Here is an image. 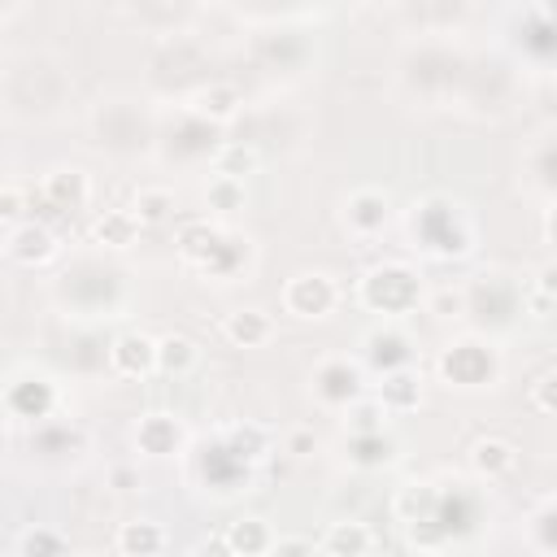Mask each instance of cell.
Returning <instances> with one entry per match:
<instances>
[{"label": "cell", "instance_id": "obj_18", "mask_svg": "<svg viewBox=\"0 0 557 557\" xmlns=\"http://www.w3.org/2000/svg\"><path fill=\"white\" fill-rule=\"evenodd\" d=\"M222 540H226V548H231L235 557H265V553H270V544H274V527H270L265 518L248 513V518L226 522Z\"/></svg>", "mask_w": 557, "mask_h": 557}, {"label": "cell", "instance_id": "obj_27", "mask_svg": "<svg viewBox=\"0 0 557 557\" xmlns=\"http://www.w3.org/2000/svg\"><path fill=\"white\" fill-rule=\"evenodd\" d=\"M553 522H557V513H553V496H540L535 509H531V522H527V544H531L540 557H553V553H557Z\"/></svg>", "mask_w": 557, "mask_h": 557}, {"label": "cell", "instance_id": "obj_17", "mask_svg": "<svg viewBox=\"0 0 557 557\" xmlns=\"http://www.w3.org/2000/svg\"><path fill=\"white\" fill-rule=\"evenodd\" d=\"M117 557H161L165 553V527L157 518H131L117 527Z\"/></svg>", "mask_w": 557, "mask_h": 557}, {"label": "cell", "instance_id": "obj_1", "mask_svg": "<svg viewBox=\"0 0 557 557\" xmlns=\"http://www.w3.org/2000/svg\"><path fill=\"white\" fill-rule=\"evenodd\" d=\"M409 231L422 244V252L448 261V257H466L474 244V226L466 218V209L448 196H422L409 213Z\"/></svg>", "mask_w": 557, "mask_h": 557}, {"label": "cell", "instance_id": "obj_3", "mask_svg": "<svg viewBox=\"0 0 557 557\" xmlns=\"http://www.w3.org/2000/svg\"><path fill=\"white\" fill-rule=\"evenodd\" d=\"M435 366H440V379L461 392H479L500 379V352H496V344H487L479 335H461V339L444 344Z\"/></svg>", "mask_w": 557, "mask_h": 557}, {"label": "cell", "instance_id": "obj_36", "mask_svg": "<svg viewBox=\"0 0 557 557\" xmlns=\"http://www.w3.org/2000/svg\"><path fill=\"white\" fill-rule=\"evenodd\" d=\"M74 557H104V553H74Z\"/></svg>", "mask_w": 557, "mask_h": 557}, {"label": "cell", "instance_id": "obj_33", "mask_svg": "<svg viewBox=\"0 0 557 557\" xmlns=\"http://www.w3.org/2000/svg\"><path fill=\"white\" fill-rule=\"evenodd\" d=\"M265 557H318V548L305 535H274V544H270Z\"/></svg>", "mask_w": 557, "mask_h": 557}, {"label": "cell", "instance_id": "obj_2", "mask_svg": "<svg viewBox=\"0 0 557 557\" xmlns=\"http://www.w3.org/2000/svg\"><path fill=\"white\" fill-rule=\"evenodd\" d=\"M357 300L366 309H374V313H409L422 300V278L405 261H379V265H370L361 274Z\"/></svg>", "mask_w": 557, "mask_h": 557}, {"label": "cell", "instance_id": "obj_32", "mask_svg": "<svg viewBox=\"0 0 557 557\" xmlns=\"http://www.w3.org/2000/svg\"><path fill=\"white\" fill-rule=\"evenodd\" d=\"M553 379H557L553 370H540V379L531 383V405H535L544 418H553V413H557V400H553V387H557V383H553Z\"/></svg>", "mask_w": 557, "mask_h": 557}, {"label": "cell", "instance_id": "obj_12", "mask_svg": "<svg viewBox=\"0 0 557 557\" xmlns=\"http://www.w3.org/2000/svg\"><path fill=\"white\" fill-rule=\"evenodd\" d=\"M4 405L13 418H44L57 405V387L48 374H26V379L4 387Z\"/></svg>", "mask_w": 557, "mask_h": 557}, {"label": "cell", "instance_id": "obj_23", "mask_svg": "<svg viewBox=\"0 0 557 557\" xmlns=\"http://www.w3.org/2000/svg\"><path fill=\"white\" fill-rule=\"evenodd\" d=\"M200 361V348H196V339L191 335H161L157 339V370L161 374H170V379H178V374H187L191 366Z\"/></svg>", "mask_w": 557, "mask_h": 557}, {"label": "cell", "instance_id": "obj_15", "mask_svg": "<svg viewBox=\"0 0 557 557\" xmlns=\"http://www.w3.org/2000/svg\"><path fill=\"white\" fill-rule=\"evenodd\" d=\"M366 361L379 370V374H392V370H405V366H413V344H409V335H400V331H370L366 335Z\"/></svg>", "mask_w": 557, "mask_h": 557}, {"label": "cell", "instance_id": "obj_9", "mask_svg": "<svg viewBox=\"0 0 557 557\" xmlns=\"http://www.w3.org/2000/svg\"><path fill=\"white\" fill-rule=\"evenodd\" d=\"M57 235H52V226L48 222H22V226H13L9 235H4V252L17 261V265H48L52 257H57Z\"/></svg>", "mask_w": 557, "mask_h": 557}, {"label": "cell", "instance_id": "obj_4", "mask_svg": "<svg viewBox=\"0 0 557 557\" xmlns=\"http://www.w3.org/2000/svg\"><path fill=\"white\" fill-rule=\"evenodd\" d=\"M339 305V287L326 270H300L283 283V309L300 322H322Z\"/></svg>", "mask_w": 557, "mask_h": 557}, {"label": "cell", "instance_id": "obj_13", "mask_svg": "<svg viewBox=\"0 0 557 557\" xmlns=\"http://www.w3.org/2000/svg\"><path fill=\"white\" fill-rule=\"evenodd\" d=\"M226 239V226H218V222H209V218H191V222H183L178 226V257L191 265V270H205V261L213 257V248Z\"/></svg>", "mask_w": 557, "mask_h": 557}, {"label": "cell", "instance_id": "obj_6", "mask_svg": "<svg viewBox=\"0 0 557 557\" xmlns=\"http://www.w3.org/2000/svg\"><path fill=\"white\" fill-rule=\"evenodd\" d=\"M35 200L44 205L48 218H65V213H74V209H83L91 200V178L78 165H57V170L44 174Z\"/></svg>", "mask_w": 557, "mask_h": 557}, {"label": "cell", "instance_id": "obj_14", "mask_svg": "<svg viewBox=\"0 0 557 557\" xmlns=\"http://www.w3.org/2000/svg\"><path fill=\"white\" fill-rule=\"evenodd\" d=\"M470 470L479 474V479H505L513 466H518V448L505 440V435H479L474 444H470Z\"/></svg>", "mask_w": 557, "mask_h": 557}, {"label": "cell", "instance_id": "obj_11", "mask_svg": "<svg viewBox=\"0 0 557 557\" xmlns=\"http://www.w3.org/2000/svg\"><path fill=\"white\" fill-rule=\"evenodd\" d=\"M222 335L235 344V348H265L274 339V318L257 305H239L222 318Z\"/></svg>", "mask_w": 557, "mask_h": 557}, {"label": "cell", "instance_id": "obj_8", "mask_svg": "<svg viewBox=\"0 0 557 557\" xmlns=\"http://www.w3.org/2000/svg\"><path fill=\"white\" fill-rule=\"evenodd\" d=\"M183 444H187V426H183V418H174L165 409H152L135 422V448L144 457H170Z\"/></svg>", "mask_w": 557, "mask_h": 557}, {"label": "cell", "instance_id": "obj_29", "mask_svg": "<svg viewBox=\"0 0 557 557\" xmlns=\"http://www.w3.org/2000/svg\"><path fill=\"white\" fill-rule=\"evenodd\" d=\"M244 200H248V191H244V183H235V178H209V187H205V205L213 209V213H239L244 209Z\"/></svg>", "mask_w": 557, "mask_h": 557}, {"label": "cell", "instance_id": "obj_34", "mask_svg": "<svg viewBox=\"0 0 557 557\" xmlns=\"http://www.w3.org/2000/svg\"><path fill=\"white\" fill-rule=\"evenodd\" d=\"M196 557H235V553L226 548V540H222V535H209V540H200V544H196Z\"/></svg>", "mask_w": 557, "mask_h": 557}, {"label": "cell", "instance_id": "obj_28", "mask_svg": "<svg viewBox=\"0 0 557 557\" xmlns=\"http://www.w3.org/2000/svg\"><path fill=\"white\" fill-rule=\"evenodd\" d=\"M344 426L348 435H374V431H387V409L374 400V396H361L344 409Z\"/></svg>", "mask_w": 557, "mask_h": 557}, {"label": "cell", "instance_id": "obj_25", "mask_svg": "<svg viewBox=\"0 0 557 557\" xmlns=\"http://www.w3.org/2000/svg\"><path fill=\"white\" fill-rule=\"evenodd\" d=\"M131 213L139 226H161L174 218V191L170 187H139L131 200Z\"/></svg>", "mask_w": 557, "mask_h": 557}, {"label": "cell", "instance_id": "obj_35", "mask_svg": "<svg viewBox=\"0 0 557 557\" xmlns=\"http://www.w3.org/2000/svg\"><path fill=\"white\" fill-rule=\"evenodd\" d=\"M287 448H292V453H296V457H305V453H309V448H313V435H309V431H296V435H292V440H287Z\"/></svg>", "mask_w": 557, "mask_h": 557}, {"label": "cell", "instance_id": "obj_21", "mask_svg": "<svg viewBox=\"0 0 557 557\" xmlns=\"http://www.w3.org/2000/svg\"><path fill=\"white\" fill-rule=\"evenodd\" d=\"M400 453V444L387 435V431H374V435H348V461L357 470H383L392 466Z\"/></svg>", "mask_w": 557, "mask_h": 557}, {"label": "cell", "instance_id": "obj_5", "mask_svg": "<svg viewBox=\"0 0 557 557\" xmlns=\"http://www.w3.org/2000/svg\"><path fill=\"white\" fill-rule=\"evenodd\" d=\"M309 392H313V400L326 405V409H348L352 400L366 396V374H361V366L348 361V357H326V361H318V370H313V379H309Z\"/></svg>", "mask_w": 557, "mask_h": 557}, {"label": "cell", "instance_id": "obj_22", "mask_svg": "<svg viewBox=\"0 0 557 557\" xmlns=\"http://www.w3.org/2000/svg\"><path fill=\"white\" fill-rule=\"evenodd\" d=\"M139 222H135V213L131 209H104L96 222H91V239L100 244V248H131L135 239H139Z\"/></svg>", "mask_w": 557, "mask_h": 557}, {"label": "cell", "instance_id": "obj_10", "mask_svg": "<svg viewBox=\"0 0 557 557\" xmlns=\"http://www.w3.org/2000/svg\"><path fill=\"white\" fill-rule=\"evenodd\" d=\"M109 366H113V374H122V379H144V374H152V370H157V339L144 335V331L117 335L113 348H109Z\"/></svg>", "mask_w": 557, "mask_h": 557}, {"label": "cell", "instance_id": "obj_26", "mask_svg": "<svg viewBox=\"0 0 557 557\" xmlns=\"http://www.w3.org/2000/svg\"><path fill=\"white\" fill-rule=\"evenodd\" d=\"M265 448H270L265 426L244 422V426H231V431H226V448H222V453H231L235 461H261V457H265Z\"/></svg>", "mask_w": 557, "mask_h": 557}, {"label": "cell", "instance_id": "obj_31", "mask_svg": "<svg viewBox=\"0 0 557 557\" xmlns=\"http://www.w3.org/2000/svg\"><path fill=\"white\" fill-rule=\"evenodd\" d=\"M22 222H30V191L26 187H17V183H4L0 187V226H22Z\"/></svg>", "mask_w": 557, "mask_h": 557}, {"label": "cell", "instance_id": "obj_30", "mask_svg": "<svg viewBox=\"0 0 557 557\" xmlns=\"http://www.w3.org/2000/svg\"><path fill=\"white\" fill-rule=\"evenodd\" d=\"M17 557H65V540L52 527H30L17 540Z\"/></svg>", "mask_w": 557, "mask_h": 557}, {"label": "cell", "instance_id": "obj_24", "mask_svg": "<svg viewBox=\"0 0 557 557\" xmlns=\"http://www.w3.org/2000/svg\"><path fill=\"white\" fill-rule=\"evenodd\" d=\"M257 165H261V157H257L252 144H222V148L213 152V174H218V178L244 183L248 174H257Z\"/></svg>", "mask_w": 557, "mask_h": 557}, {"label": "cell", "instance_id": "obj_7", "mask_svg": "<svg viewBox=\"0 0 557 557\" xmlns=\"http://www.w3.org/2000/svg\"><path fill=\"white\" fill-rule=\"evenodd\" d=\"M387 218H392V200H387L379 187H357V191H348V200H344V209H339L344 231L357 235V239L383 235Z\"/></svg>", "mask_w": 557, "mask_h": 557}, {"label": "cell", "instance_id": "obj_16", "mask_svg": "<svg viewBox=\"0 0 557 557\" xmlns=\"http://www.w3.org/2000/svg\"><path fill=\"white\" fill-rule=\"evenodd\" d=\"M374 400H379L387 413H413V409L422 405V374H418L413 366L383 374V383H379Z\"/></svg>", "mask_w": 557, "mask_h": 557}, {"label": "cell", "instance_id": "obj_19", "mask_svg": "<svg viewBox=\"0 0 557 557\" xmlns=\"http://www.w3.org/2000/svg\"><path fill=\"white\" fill-rule=\"evenodd\" d=\"M239 104H244V96L231 83H209V87H200L191 96V113L200 122H209V126H222V122L239 117Z\"/></svg>", "mask_w": 557, "mask_h": 557}, {"label": "cell", "instance_id": "obj_20", "mask_svg": "<svg viewBox=\"0 0 557 557\" xmlns=\"http://www.w3.org/2000/svg\"><path fill=\"white\" fill-rule=\"evenodd\" d=\"M370 544H374V535H370L366 522L339 518V522H331V527L322 531V544H318V548H322L326 557H366Z\"/></svg>", "mask_w": 557, "mask_h": 557}]
</instances>
